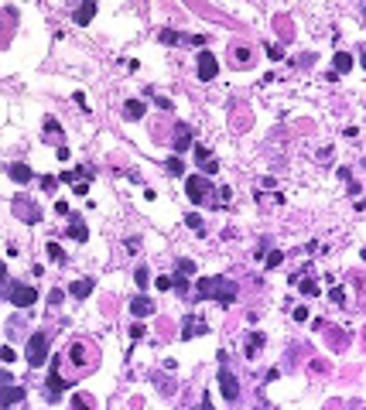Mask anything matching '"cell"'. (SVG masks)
<instances>
[{"label":"cell","instance_id":"cell-1","mask_svg":"<svg viewBox=\"0 0 366 410\" xmlns=\"http://www.w3.org/2000/svg\"><path fill=\"white\" fill-rule=\"evenodd\" d=\"M24 359L35 366H45V359H48V335H31L28 339V352H24Z\"/></svg>","mask_w":366,"mask_h":410},{"label":"cell","instance_id":"cell-2","mask_svg":"<svg viewBox=\"0 0 366 410\" xmlns=\"http://www.w3.org/2000/svg\"><path fill=\"white\" fill-rule=\"evenodd\" d=\"M185 192H188V198H192V202H202V198H209L212 185H209V178H202V174H188Z\"/></svg>","mask_w":366,"mask_h":410},{"label":"cell","instance_id":"cell-3","mask_svg":"<svg viewBox=\"0 0 366 410\" xmlns=\"http://www.w3.org/2000/svg\"><path fill=\"white\" fill-rule=\"evenodd\" d=\"M212 301L223 308H229L233 301H236V284H229V280H223V277H216V287H212Z\"/></svg>","mask_w":366,"mask_h":410},{"label":"cell","instance_id":"cell-4","mask_svg":"<svg viewBox=\"0 0 366 410\" xmlns=\"http://www.w3.org/2000/svg\"><path fill=\"white\" fill-rule=\"evenodd\" d=\"M11 301L17 308H31L38 301V291H35V287H28V284H14L11 287Z\"/></svg>","mask_w":366,"mask_h":410},{"label":"cell","instance_id":"cell-5","mask_svg":"<svg viewBox=\"0 0 366 410\" xmlns=\"http://www.w3.org/2000/svg\"><path fill=\"white\" fill-rule=\"evenodd\" d=\"M216 72H219V62L212 55L202 52V55H199V79H202V82H212V79H216Z\"/></svg>","mask_w":366,"mask_h":410},{"label":"cell","instance_id":"cell-6","mask_svg":"<svg viewBox=\"0 0 366 410\" xmlns=\"http://www.w3.org/2000/svg\"><path fill=\"white\" fill-rule=\"evenodd\" d=\"M219 390H223V397H226V400H236V397H240V387H236V376L223 369V373H219Z\"/></svg>","mask_w":366,"mask_h":410},{"label":"cell","instance_id":"cell-7","mask_svg":"<svg viewBox=\"0 0 366 410\" xmlns=\"http://www.w3.org/2000/svg\"><path fill=\"white\" fill-rule=\"evenodd\" d=\"M7 178L17 182V185H28L31 178H35V171L28 168V164H7Z\"/></svg>","mask_w":366,"mask_h":410},{"label":"cell","instance_id":"cell-8","mask_svg":"<svg viewBox=\"0 0 366 410\" xmlns=\"http://www.w3.org/2000/svg\"><path fill=\"white\" fill-rule=\"evenodd\" d=\"M151 311H154V304H151L148 297H134V301H130V315H134V318H148Z\"/></svg>","mask_w":366,"mask_h":410},{"label":"cell","instance_id":"cell-9","mask_svg":"<svg viewBox=\"0 0 366 410\" xmlns=\"http://www.w3.org/2000/svg\"><path fill=\"white\" fill-rule=\"evenodd\" d=\"M21 400H24V390L21 387H4V390H0V403H4V407L21 403Z\"/></svg>","mask_w":366,"mask_h":410},{"label":"cell","instance_id":"cell-10","mask_svg":"<svg viewBox=\"0 0 366 410\" xmlns=\"http://www.w3.org/2000/svg\"><path fill=\"white\" fill-rule=\"evenodd\" d=\"M92 17H96V4H92V0H86L79 11H76V24H79V28H86Z\"/></svg>","mask_w":366,"mask_h":410},{"label":"cell","instance_id":"cell-11","mask_svg":"<svg viewBox=\"0 0 366 410\" xmlns=\"http://www.w3.org/2000/svg\"><path fill=\"white\" fill-rule=\"evenodd\" d=\"M185 147H192V134H188L185 123H178L175 126V150H185Z\"/></svg>","mask_w":366,"mask_h":410},{"label":"cell","instance_id":"cell-12","mask_svg":"<svg viewBox=\"0 0 366 410\" xmlns=\"http://www.w3.org/2000/svg\"><path fill=\"white\" fill-rule=\"evenodd\" d=\"M124 116H127V120H140V116H144V102H140V99H127L124 102Z\"/></svg>","mask_w":366,"mask_h":410},{"label":"cell","instance_id":"cell-13","mask_svg":"<svg viewBox=\"0 0 366 410\" xmlns=\"http://www.w3.org/2000/svg\"><path fill=\"white\" fill-rule=\"evenodd\" d=\"M199 331H202V335H206V321H199V318H188L185 321V331H182V339H192V335H199Z\"/></svg>","mask_w":366,"mask_h":410},{"label":"cell","instance_id":"cell-14","mask_svg":"<svg viewBox=\"0 0 366 410\" xmlns=\"http://www.w3.org/2000/svg\"><path fill=\"white\" fill-rule=\"evenodd\" d=\"M69 294L72 297H89L92 294V280H76V284L69 287Z\"/></svg>","mask_w":366,"mask_h":410},{"label":"cell","instance_id":"cell-15","mask_svg":"<svg viewBox=\"0 0 366 410\" xmlns=\"http://www.w3.org/2000/svg\"><path fill=\"white\" fill-rule=\"evenodd\" d=\"M17 209L24 212V222H38V219H41V212H38V209H31L24 198H17Z\"/></svg>","mask_w":366,"mask_h":410},{"label":"cell","instance_id":"cell-16","mask_svg":"<svg viewBox=\"0 0 366 410\" xmlns=\"http://www.w3.org/2000/svg\"><path fill=\"white\" fill-rule=\"evenodd\" d=\"M92 407H96V403H92L86 393H76V397H72V410H92Z\"/></svg>","mask_w":366,"mask_h":410},{"label":"cell","instance_id":"cell-17","mask_svg":"<svg viewBox=\"0 0 366 410\" xmlns=\"http://www.w3.org/2000/svg\"><path fill=\"white\" fill-rule=\"evenodd\" d=\"M349 68H353V58L346 55V52H339V55H335V72L343 75V72H349Z\"/></svg>","mask_w":366,"mask_h":410},{"label":"cell","instance_id":"cell-18","mask_svg":"<svg viewBox=\"0 0 366 410\" xmlns=\"http://www.w3.org/2000/svg\"><path fill=\"white\" fill-rule=\"evenodd\" d=\"M212 287H216V277H202L199 280V297H212Z\"/></svg>","mask_w":366,"mask_h":410},{"label":"cell","instance_id":"cell-19","mask_svg":"<svg viewBox=\"0 0 366 410\" xmlns=\"http://www.w3.org/2000/svg\"><path fill=\"white\" fill-rule=\"evenodd\" d=\"M48 387H52V397L62 390V376H58V363H52V376H48Z\"/></svg>","mask_w":366,"mask_h":410},{"label":"cell","instance_id":"cell-20","mask_svg":"<svg viewBox=\"0 0 366 410\" xmlns=\"http://www.w3.org/2000/svg\"><path fill=\"white\" fill-rule=\"evenodd\" d=\"M69 236H72V239H86L89 233H86V226H82V222H72V226H69Z\"/></svg>","mask_w":366,"mask_h":410},{"label":"cell","instance_id":"cell-21","mask_svg":"<svg viewBox=\"0 0 366 410\" xmlns=\"http://www.w3.org/2000/svg\"><path fill=\"white\" fill-rule=\"evenodd\" d=\"M164 168L172 171V174H185V164H182L178 158H168V164H164Z\"/></svg>","mask_w":366,"mask_h":410},{"label":"cell","instance_id":"cell-22","mask_svg":"<svg viewBox=\"0 0 366 410\" xmlns=\"http://www.w3.org/2000/svg\"><path fill=\"white\" fill-rule=\"evenodd\" d=\"M301 294H308V297H315V294H319L315 280H301Z\"/></svg>","mask_w":366,"mask_h":410},{"label":"cell","instance_id":"cell-23","mask_svg":"<svg viewBox=\"0 0 366 410\" xmlns=\"http://www.w3.org/2000/svg\"><path fill=\"white\" fill-rule=\"evenodd\" d=\"M329 301L343 304V301H346V291H343V287H332V291H329Z\"/></svg>","mask_w":366,"mask_h":410},{"label":"cell","instance_id":"cell-24","mask_svg":"<svg viewBox=\"0 0 366 410\" xmlns=\"http://www.w3.org/2000/svg\"><path fill=\"white\" fill-rule=\"evenodd\" d=\"M281 260H284V253H281V250H271V253H267V267H277Z\"/></svg>","mask_w":366,"mask_h":410},{"label":"cell","instance_id":"cell-25","mask_svg":"<svg viewBox=\"0 0 366 410\" xmlns=\"http://www.w3.org/2000/svg\"><path fill=\"white\" fill-rule=\"evenodd\" d=\"M134 277H137V284H140V287H148V280H151V270H148V267H140V270L134 273Z\"/></svg>","mask_w":366,"mask_h":410},{"label":"cell","instance_id":"cell-26","mask_svg":"<svg viewBox=\"0 0 366 410\" xmlns=\"http://www.w3.org/2000/svg\"><path fill=\"white\" fill-rule=\"evenodd\" d=\"M202 171H206V174H216V171H219V161H216V158L202 161Z\"/></svg>","mask_w":366,"mask_h":410},{"label":"cell","instance_id":"cell-27","mask_svg":"<svg viewBox=\"0 0 366 410\" xmlns=\"http://www.w3.org/2000/svg\"><path fill=\"white\" fill-rule=\"evenodd\" d=\"M178 270H182V273H195V263L188 260V257H182V260H178Z\"/></svg>","mask_w":366,"mask_h":410},{"label":"cell","instance_id":"cell-28","mask_svg":"<svg viewBox=\"0 0 366 410\" xmlns=\"http://www.w3.org/2000/svg\"><path fill=\"white\" fill-rule=\"evenodd\" d=\"M0 359H4V363H14V359H17V352H14L11 345H4V349H0Z\"/></svg>","mask_w":366,"mask_h":410},{"label":"cell","instance_id":"cell-29","mask_svg":"<svg viewBox=\"0 0 366 410\" xmlns=\"http://www.w3.org/2000/svg\"><path fill=\"white\" fill-rule=\"evenodd\" d=\"M72 363H86V349L82 345H72Z\"/></svg>","mask_w":366,"mask_h":410},{"label":"cell","instance_id":"cell-30","mask_svg":"<svg viewBox=\"0 0 366 410\" xmlns=\"http://www.w3.org/2000/svg\"><path fill=\"white\" fill-rule=\"evenodd\" d=\"M48 257H52V260H62V246H58V243H48Z\"/></svg>","mask_w":366,"mask_h":410},{"label":"cell","instance_id":"cell-31","mask_svg":"<svg viewBox=\"0 0 366 410\" xmlns=\"http://www.w3.org/2000/svg\"><path fill=\"white\" fill-rule=\"evenodd\" d=\"M154 287H158V291H168V287H172V277H154Z\"/></svg>","mask_w":366,"mask_h":410},{"label":"cell","instance_id":"cell-32","mask_svg":"<svg viewBox=\"0 0 366 410\" xmlns=\"http://www.w3.org/2000/svg\"><path fill=\"white\" fill-rule=\"evenodd\" d=\"M295 321H308V308H305V304L295 308Z\"/></svg>","mask_w":366,"mask_h":410},{"label":"cell","instance_id":"cell-33","mask_svg":"<svg viewBox=\"0 0 366 410\" xmlns=\"http://www.w3.org/2000/svg\"><path fill=\"white\" fill-rule=\"evenodd\" d=\"M185 222H188V226H192V229H202V219L195 216V212H192V216H185Z\"/></svg>","mask_w":366,"mask_h":410},{"label":"cell","instance_id":"cell-34","mask_svg":"<svg viewBox=\"0 0 366 410\" xmlns=\"http://www.w3.org/2000/svg\"><path fill=\"white\" fill-rule=\"evenodd\" d=\"M161 41H164V45H172V41H178V34H175V31H161Z\"/></svg>","mask_w":366,"mask_h":410},{"label":"cell","instance_id":"cell-35","mask_svg":"<svg viewBox=\"0 0 366 410\" xmlns=\"http://www.w3.org/2000/svg\"><path fill=\"white\" fill-rule=\"evenodd\" d=\"M195 158H199V164H202V161H209V150L199 144V147H195Z\"/></svg>","mask_w":366,"mask_h":410},{"label":"cell","instance_id":"cell-36","mask_svg":"<svg viewBox=\"0 0 366 410\" xmlns=\"http://www.w3.org/2000/svg\"><path fill=\"white\" fill-rule=\"evenodd\" d=\"M172 284H175V291H178V294H185V287H188V284H185V277H175Z\"/></svg>","mask_w":366,"mask_h":410},{"label":"cell","instance_id":"cell-37","mask_svg":"<svg viewBox=\"0 0 366 410\" xmlns=\"http://www.w3.org/2000/svg\"><path fill=\"white\" fill-rule=\"evenodd\" d=\"M11 383H14V379H11V373H0V390H4V387H11Z\"/></svg>","mask_w":366,"mask_h":410},{"label":"cell","instance_id":"cell-38","mask_svg":"<svg viewBox=\"0 0 366 410\" xmlns=\"http://www.w3.org/2000/svg\"><path fill=\"white\" fill-rule=\"evenodd\" d=\"M0 280H4V260H0Z\"/></svg>","mask_w":366,"mask_h":410}]
</instances>
